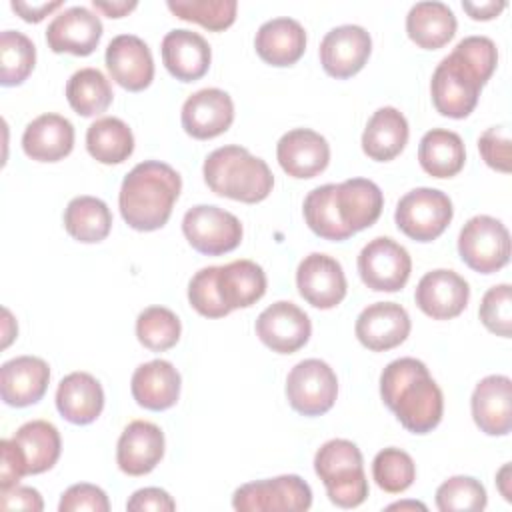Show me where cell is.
I'll return each mask as SVG.
<instances>
[{
	"mask_svg": "<svg viewBox=\"0 0 512 512\" xmlns=\"http://www.w3.org/2000/svg\"><path fill=\"white\" fill-rule=\"evenodd\" d=\"M508 482H510V464H504V466L500 468V472L496 474V484H498L500 494H502L508 502H512V490L508 488Z\"/></svg>",
	"mask_w": 512,
	"mask_h": 512,
	"instance_id": "9f6ffc18",
	"label": "cell"
},
{
	"mask_svg": "<svg viewBox=\"0 0 512 512\" xmlns=\"http://www.w3.org/2000/svg\"><path fill=\"white\" fill-rule=\"evenodd\" d=\"M338 396V378L334 370L318 358L298 362L286 378L288 404L302 416L326 414Z\"/></svg>",
	"mask_w": 512,
	"mask_h": 512,
	"instance_id": "9c48e42d",
	"label": "cell"
},
{
	"mask_svg": "<svg viewBox=\"0 0 512 512\" xmlns=\"http://www.w3.org/2000/svg\"><path fill=\"white\" fill-rule=\"evenodd\" d=\"M486 502V488L472 476H452L436 490V508L440 512H480Z\"/></svg>",
	"mask_w": 512,
	"mask_h": 512,
	"instance_id": "7bdbcfd3",
	"label": "cell"
},
{
	"mask_svg": "<svg viewBox=\"0 0 512 512\" xmlns=\"http://www.w3.org/2000/svg\"><path fill=\"white\" fill-rule=\"evenodd\" d=\"M168 10L188 22H196L212 32L226 30L236 20V0H168Z\"/></svg>",
	"mask_w": 512,
	"mask_h": 512,
	"instance_id": "60d3db41",
	"label": "cell"
},
{
	"mask_svg": "<svg viewBox=\"0 0 512 512\" xmlns=\"http://www.w3.org/2000/svg\"><path fill=\"white\" fill-rule=\"evenodd\" d=\"M64 228L78 242H102L112 228L110 208L96 196H76L64 210Z\"/></svg>",
	"mask_w": 512,
	"mask_h": 512,
	"instance_id": "d590c367",
	"label": "cell"
},
{
	"mask_svg": "<svg viewBox=\"0 0 512 512\" xmlns=\"http://www.w3.org/2000/svg\"><path fill=\"white\" fill-rule=\"evenodd\" d=\"M372 478L384 492L400 494L414 484L416 464L408 452L390 446L374 456Z\"/></svg>",
	"mask_w": 512,
	"mask_h": 512,
	"instance_id": "b9f144b4",
	"label": "cell"
},
{
	"mask_svg": "<svg viewBox=\"0 0 512 512\" xmlns=\"http://www.w3.org/2000/svg\"><path fill=\"white\" fill-rule=\"evenodd\" d=\"M336 210L342 224L352 232L372 226L384 206L382 190L368 178H348L336 184Z\"/></svg>",
	"mask_w": 512,
	"mask_h": 512,
	"instance_id": "83f0119b",
	"label": "cell"
},
{
	"mask_svg": "<svg viewBox=\"0 0 512 512\" xmlns=\"http://www.w3.org/2000/svg\"><path fill=\"white\" fill-rule=\"evenodd\" d=\"M408 134L406 116L394 106H382L370 116L362 132V150L376 162H388L404 150Z\"/></svg>",
	"mask_w": 512,
	"mask_h": 512,
	"instance_id": "f546056e",
	"label": "cell"
},
{
	"mask_svg": "<svg viewBox=\"0 0 512 512\" xmlns=\"http://www.w3.org/2000/svg\"><path fill=\"white\" fill-rule=\"evenodd\" d=\"M412 272L408 250L388 236L370 240L358 254V274L374 292H398Z\"/></svg>",
	"mask_w": 512,
	"mask_h": 512,
	"instance_id": "8fae6325",
	"label": "cell"
},
{
	"mask_svg": "<svg viewBox=\"0 0 512 512\" xmlns=\"http://www.w3.org/2000/svg\"><path fill=\"white\" fill-rule=\"evenodd\" d=\"M482 80L454 52L440 60L430 80L434 108L448 118H466L478 104Z\"/></svg>",
	"mask_w": 512,
	"mask_h": 512,
	"instance_id": "52a82bcc",
	"label": "cell"
},
{
	"mask_svg": "<svg viewBox=\"0 0 512 512\" xmlns=\"http://www.w3.org/2000/svg\"><path fill=\"white\" fill-rule=\"evenodd\" d=\"M106 68L112 80L130 90L140 92L154 78V60L148 44L134 34H118L106 46Z\"/></svg>",
	"mask_w": 512,
	"mask_h": 512,
	"instance_id": "e0dca14e",
	"label": "cell"
},
{
	"mask_svg": "<svg viewBox=\"0 0 512 512\" xmlns=\"http://www.w3.org/2000/svg\"><path fill=\"white\" fill-rule=\"evenodd\" d=\"M92 6L100 12H104L108 18H122L126 16L128 12H132L138 4L132 0V2H126V0H116V2H102V0H92Z\"/></svg>",
	"mask_w": 512,
	"mask_h": 512,
	"instance_id": "11a10c76",
	"label": "cell"
},
{
	"mask_svg": "<svg viewBox=\"0 0 512 512\" xmlns=\"http://www.w3.org/2000/svg\"><path fill=\"white\" fill-rule=\"evenodd\" d=\"M56 408L72 424L94 422L104 408V390L88 372H70L56 388Z\"/></svg>",
	"mask_w": 512,
	"mask_h": 512,
	"instance_id": "f1b7e54d",
	"label": "cell"
},
{
	"mask_svg": "<svg viewBox=\"0 0 512 512\" xmlns=\"http://www.w3.org/2000/svg\"><path fill=\"white\" fill-rule=\"evenodd\" d=\"M36 64V46L34 42L18 32L4 30L0 34V82L2 86L22 84Z\"/></svg>",
	"mask_w": 512,
	"mask_h": 512,
	"instance_id": "f35d334b",
	"label": "cell"
},
{
	"mask_svg": "<svg viewBox=\"0 0 512 512\" xmlns=\"http://www.w3.org/2000/svg\"><path fill=\"white\" fill-rule=\"evenodd\" d=\"M426 510V506L422 502H414V500H408V502H396V504H390L388 510Z\"/></svg>",
	"mask_w": 512,
	"mask_h": 512,
	"instance_id": "6f0895ef",
	"label": "cell"
},
{
	"mask_svg": "<svg viewBox=\"0 0 512 512\" xmlns=\"http://www.w3.org/2000/svg\"><path fill=\"white\" fill-rule=\"evenodd\" d=\"M254 48L266 64L292 66L306 50V30L288 16L266 20L256 32Z\"/></svg>",
	"mask_w": 512,
	"mask_h": 512,
	"instance_id": "4316f807",
	"label": "cell"
},
{
	"mask_svg": "<svg viewBox=\"0 0 512 512\" xmlns=\"http://www.w3.org/2000/svg\"><path fill=\"white\" fill-rule=\"evenodd\" d=\"M0 506L4 510H32L40 512L44 508L42 496L36 488L14 486L10 490H0Z\"/></svg>",
	"mask_w": 512,
	"mask_h": 512,
	"instance_id": "816d5d0a",
	"label": "cell"
},
{
	"mask_svg": "<svg viewBox=\"0 0 512 512\" xmlns=\"http://www.w3.org/2000/svg\"><path fill=\"white\" fill-rule=\"evenodd\" d=\"M280 168L292 178H314L330 162V146L322 134L310 128H294L276 144Z\"/></svg>",
	"mask_w": 512,
	"mask_h": 512,
	"instance_id": "ffe728a7",
	"label": "cell"
},
{
	"mask_svg": "<svg viewBox=\"0 0 512 512\" xmlns=\"http://www.w3.org/2000/svg\"><path fill=\"white\" fill-rule=\"evenodd\" d=\"M182 190L180 174L166 162L144 160L122 180L118 206L124 222L138 232L162 228Z\"/></svg>",
	"mask_w": 512,
	"mask_h": 512,
	"instance_id": "7a4b0ae2",
	"label": "cell"
},
{
	"mask_svg": "<svg viewBox=\"0 0 512 512\" xmlns=\"http://www.w3.org/2000/svg\"><path fill=\"white\" fill-rule=\"evenodd\" d=\"M410 316L396 302H374L356 318V338L372 352H384L400 346L410 334Z\"/></svg>",
	"mask_w": 512,
	"mask_h": 512,
	"instance_id": "d6986e66",
	"label": "cell"
},
{
	"mask_svg": "<svg viewBox=\"0 0 512 512\" xmlns=\"http://www.w3.org/2000/svg\"><path fill=\"white\" fill-rule=\"evenodd\" d=\"M58 510L60 512H82V510L108 512L110 502L102 488L88 484V482H80V484H74L68 490H64Z\"/></svg>",
	"mask_w": 512,
	"mask_h": 512,
	"instance_id": "c3c4849f",
	"label": "cell"
},
{
	"mask_svg": "<svg viewBox=\"0 0 512 512\" xmlns=\"http://www.w3.org/2000/svg\"><path fill=\"white\" fill-rule=\"evenodd\" d=\"M102 20L86 6H70L56 14L46 28V44L52 52L88 56L102 38Z\"/></svg>",
	"mask_w": 512,
	"mask_h": 512,
	"instance_id": "9a60e30c",
	"label": "cell"
},
{
	"mask_svg": "<svg viewBox=\"0 0 512 512\" xmlns=\"http://www.w3.org/2000/svg\"><path fill=\"white\" fill-rule=\"evenodd\" d=\"M86 150L100 164H120L134 152V134L116 116H104L86 130Z\"/></svg>",
	"mask_w": 512,
	"mask_h": 512,
	"instance_id": "e575fe53",
	"label": "cell"
},
{
	"mask_svg": "<svg viewBox=\"0 0 512 512\" xmlns=\"http://www.w3.org/2000/svg\"><path fill=\"white\" fill-rule=\"evenodd\" d=\"M312 334L308 314L294 302L278 300L264 308L256 318V336L264 346L278 354L300 350Z\"/></svg>",
	"mask_w": 512,
	"mask_h": 512,
	"instance_id": "4fadbf2b",
	"label": "cell"
},
{
	"mask_svg": "<svg viewBox=\"0 0 512 512\" xmlns=\"http://www.w3.org/2000/svg\"><path fill=\"white\" fill-rule=\"evenodd\" d=\"M126 510H130V512H148V510L172 512V510H176V502L162 488H140L128 498Z\"/></svg>",
	"mask_w": 512,
	"mask_h": 512,
	"instance_id": "f907efd6",
	"label": "cell"
},
{
	"mask_svg": "<svg viewBox=\"0 0 512 512\" xmlns=\"http://www.w3.org/2000/svg\"><path fill=\"white\" fill-rule=\"evenodd\" d=\"M0 454H2V460H0V490H10L22 480V476L28 474L26 460H24L18 444L12 438L10 440L4 438L0 442Z\"/></svg>",
	"mask_w": 512,
	"mask_h": 512,
	"instance_id": "681fc988",
	"label": "cell"
},
{
	"mask_svg": "<svg viewBox=\"0 0 512 512\" xmlns=\"http://www.w3.org/2000/svg\"><path fill=\"white\" fill-rule=\"evenodd\" d=\"M74 148V126L68 118L48 112L40 114L22 134V150L36 162H58Z\"/></svg>",
	"mask_w": 512,
	"mask_h": 512,
	"instance_id": "484cf974",
	"label": "cell"
},
{
	"mask_svg": "<svg viewBox=\"0 0 512 512\" xmlns=\"http://www.w3.org/2000/svg\"><path fill=\"white\" fill-rule=\"evenodd\" d=\"M164 456V432L148 420L130 422L116 444L118 468L128 476L152 472Z\"/></svg>",
	"mask_w": 512,
	"mask_h": 512,
	"instance_id": "7402d4cb",
	"label": "cell"
},
{
	"mask_svg": "<svg viewBox=\"0 0 512 512\" xmlns=\"http://www.w3.org/2000/svg\"><path fill=\"white\" fill-rule=\"evenodd\" d=\"M160 52L166 70L180 82H194L202 78L212 60V50L206 38L188 28L166 32Z\"/></svg>",
	"mask_w": 512,
	"mask_h": 512,
	"instance_id": "603a6c76",
	"label": "cell"
},
{
	"mask_svg": "<svg viewBox=\"0 0 512 512\" xmlns=\"http://www.w3.org/2000/svg\"><path fill=\"white\" fill-rule=\"evenodd\" d=\"M202 174L214 194L246 204L262 202L274 186L268 164L236 144L212 150L204 160Z\"/></svg>",
	"mask_w": 512,
	"mask_h": 512,
	"instance_id": "3957f363",
	"label": "cell"
},
{
	"mask_svg": "<svg viewBox=\"0 0 512 512\" xmlns=\"http://www.w3.org/2000/svg\"><path fill=\"white\" fill-rule=\"evenodd\" d=\"M216 276H218V266H206L198 270L188 282L190 306L206 318H222L230 314V310L224 306V302L218 296Z\"/></svg>",
	"mask_w": 512,
	"mask_h": 512,
	"instance_id": "f6af8a7d",
	"label": "cell"
},
{
	"mask_svg": "<svg viewBox=\"0 0 512 512\" xmlns=\"http://www.w3.org/2000/svg\"><path fill=\"white\" fill-rule=\"evenodd\" d=\"M418 162L422 170L434 178H452L464 168V142L452 130L432 128L420 140Z\"/></svg>",
	"mask_w": 512,
	"mask_h": 512,
	"instance_id": "d6a6232c",
	"label": "cell"
},
{
	"mask_svg": "<svg viewBox=\"0 0 512 512\" xmlns=\"http://www.w3.org/2000/svg\"><path fill=\"white\" fill-rule=\"evenodd\" d=\"M234 120V102L220 88H202L182 104V128L196 140L224 134Z\"/></svg>",
	"mask_w": 512,
	"mask_h": 512,
	"instance_id": "ac0fdd59",
	"label": "cell"
},
{
	"mask_svg": "<svg viewBox=\"0 0 512 512\" xmlns=\"http://www.w3.org/2000/svg\"><path fill=\"white\" fill-rule=\"evenodd\" d=\"M456 26L452 8L436 0L416 2L406 14L408 38L424 50H438L448 44L456 34Z\"/></svg>",
	"mask_w": 512,
	"mask_h": 512,
	"instance_id": "1f68e13d",
	"label": "cell"
},
{
	"mask_svg": "<svg viewBox=\"0 0 512 512\" xmlns=\"http://www.w3.org/2000/svg\"><path fill=\"white\" fill-rule=\"evenodd\" d=\"M512 144H510V132L504 124L500 126H490L488 130H484L478 138V150L482 160L498 170V172H510L512 168V152H510Z\"/></svg>",
	"mask_w": 512,
	"mask_h": 512,
	"instance_id": "7dc6e473",
	"label": "cell"
},
{
	"mask_svg": "<svg viewBox=\"0 0 512 512\" xmlns=\"http://www.w3.org/2000/svg\"><path fill=\"white\" fill-rule=\"evenodd\" d=\"M182 232L196 252L208 256L232 252L242 240L240 220L232 212L212 204H198L186 210Z\"/></svg>",
	"mask_w": 512,
	"mask_h": 512,
	"instance_id": "ba28073f",
	"label": "cell"
},
{
	"mask_svg": "<svg viewBox=\"0 0 512 512\" xmlns=\"http://www.w3.org/2000/svg\"><path fill=\"white\" fill-rule=\"evenodd\" d=\"M454 216L452 200L436 188H414L406 192L394 212L398 230L416 242L436 240Z\"/></svg>",
	"mask_w": 512,
	"mask_h": 512,
	"instance_id": "8992f818",
	"label": "cell"
},
{
	"mask_svg": "<svg viewBox=\"0 0 512 512\" xmlns=\"http://www.w3.org/2000/svg\"><path fill=\"white\" fill-rule=\"evenodd\" d=\"M62 6L60 0L56 2H42V4H30V2H22V0H12L10 8L26 22H40L44 20V16H48L50 12L58 10Z\"/></svg>",
	"mask_w": 512,
	"mask_h": 512,
	"instance_id": "f5cc1de1",
	"label": "cell"
},
{
	"mask_svg": "<svg viewBox=\"0 0 512 512\" xmlns=\"http://www.w3.org/2000/svg\"><path fill=\"white\" fill-rule=\"evenodd\" d=\"M180 320L166 306H148L136 318V336L138 342L152 350L164 352L180 340Z\"/></svg>",
	"mask_w": 512,
	"mask_h": 512,
	"instance_id": "ab89813d",
	"label": "cell"
},
{
	"mask_svg": "<svg viewBox=\"0 0 512 512\" xmlns=\"http://www.w3.org/2000/svg\"><path fill=\"white\" fill-rule=\"evenodd\" d=\"M462 8L468 12L472 20H492L496 18L504 8V0H486V2H462Z\"/></svg>",
	"mask_w": 512,
	"mask_h": 512,
	"instance_id": "db71d44e",
	"label": "cell"
},
{
	"mask_svg": "<svg viewBox=\"0 0 512 512\" xmlns=\"http://www.w3.org/2000/svg\"><path fill=\"white\" fill-rule=\"evenodd\" d=\"M314 472L322 480L330 502L340 508H356L368 498L362 452L346 438H332L318 448Z\"/></svg>",
	"mask_w": 512,
	"mask_h": 512,
	"instance_id": "277c9868",
	"label": "cell"
},
{
	"mask_svg": "<svg viewBox=\"0 0 512 512\" xmlns=\"http://www.w3.org/2000/svg\"><path fill=\"white\" fill-rule=\"evenodd\" d=\"M232 506L240 512H302L312 506V490L300 476L282 474L276 478L242 484L232 496Z\"/></svg>",
	"mask_w": 512,
	"mask_h": 512,
	"instance_id": "30bf717a",
	"label": "cell"
},
{
	"mask_svg": "<svg viewBox=\"0 0 512 512\" xmlns=\"http://www.w3.org/2000/svg\"><path fill=\"white\" fill-rule=\"evenodd\" d=\"M50 368L38 356H16L0 368V396L8 406L24 408L46 394Z\"/></svg>",
	"mask_w": 512,
	"mask_h": 512,
	"instance_id": "cb8c5ba5",
	"label": "cell"
},
{
	"mask_svg": "<svg viewBox=\"0 0 512 512\" xmlns=\"http://www.w3.org/2000/svg\"><path fill=\"white\" fill-rule=\"evenodd\" d=\"M336 184H324L308 192L304 198V220L308 228L324 238V240H334L342 242L352 236V232L342 224L338 210H336Z\"/></svg>",
	"mask_w": 512,
	"mask_h": 512,
	"instance_id": "74e56055",
	"label": "cell"
},
{
	"mask_svg": "<svg viewBox=\"0 0 512 512\" xmlns=\"http://www.w3.org/2000/svg\"><path fill=\"white\" fill-rule=\"evenodd\" d=\"M12 440L18 444L26 460L28 474H42L50 470L60 458V432L48 420H30L22 424L12 434Z\"/></svg>",
	"mask_w": 512,
	"mask_h": 512,
	"instance_id": "836d02e7",
	"label": "cell"
},
{
	"mask_svg": "<svg viewBox=\"0 0 512 512\" xmlns=\"http://www.w3.org/2000/svg\"><path fill=\"white\" fill-rule=\"evenodd\" d=\"M180 372L172 362L156 358L140 364L130 380V390L138 406L154 412L172 408L180 396Z\"/></svg>",
	"mask_w": 512,
	"mask_h": 512,
	"instance_id": "d4e9b609",
	"label": "cell"
},
{
	"mask_svg": "<svg viewBox=\"0 0 512 512\" xmlns=\"http://www.w3.org/2000/svg\"><path fill=\"white\" fill-rule=\"evenodd\" d=\"M218 296L232 312L256 304L266 292V274L260 264L252 260H232L218 266L216 276Z\"/></svg>",
	"mask_w": 512,
	"mask_h": 512,
	"instance_id": "4dcf8cb0",
	"label": "cell"
},
{
	"mask_svg": "<svg viewBox=\"0 0 512 512\" xmlns=\"http://www.w3.org/2000/svg\"><path fill=\"white\" fill-rule=\"evenodd\" d=\"M476 426L488 436H506L512 428V380L504 374L482 378L470 398Z\"/></svg>",
	"mask_w": 512,
	"mask_h": 512,
	"instance_id": "44dd1931",
	"label": "cell"
},
{
	"mask_svg": "<svg viewBox=\"0 0 512 512\" xmlns=\"http://www.w3.org/2000/svg\"><path fill=\"white\" fill-rule=\"evenodd\" d=\"M452 52L460 56L474 70V74L482 80V84H486L492 72L496 70L498 50L488 36H466L454 46Z\"/></svg>",
	"mask_w": 512,
	"mask_h": 512,
	"instance_id": "bcb514c9",
	"label": "cell"
},
{
	"mask_svg": "<svg viewBox=\"0 0 512 512\" xmlns=\"http://www.w3.org/2000/svg\"><path fill=\"white\" fill-rule=\"evenodd\" d=\"M458 254L462 262L480 274H492L510 260L508 228L494 216H472L458 234Z\"/></svg>",
	"mask_w": 512,
	"mask_h": 512,
	"instance_id": "5b68a950",
	"label": "cell"
},
{
	"mask_svg": "<svg viewBox=\"0 0 512 512\" xmlns=\"http://www.w3.org/2000/svg\"><path fill=\"white\" fill-rule=\"evenodd\" d=\"M370 52V34L358 24H342L324 34L320 42V64L328 76L344 80L364 68Z\"/></svg>",
	"mask_w": 512,
	"mask_h": 512,
	"instance_id": "5bb4252c",
	"label": "cell"
},
{
	"mask_svg": "<svg viewBox=\"0 0 512 512\" xmlns=\"http://www.w3.org/2000/svg\"><path fill=\"white\" fill-rule=\"evenodd\" d=\"M478 316L482 324L496 336L512 334V290L510 284H498L484 292Z\"/></svg>",
	"mask_w": 512,
	"mask_h": 512,
	"instance_id": "ee69618b",
	"label": "cell"
},
{
	"mask_svg": "<svg viewBox=\"0 0 512 512\" xmlns=\"http://www.w3.org/2000/svg\"><path fill=\"white\" fill-rule=\"evenodd\" d=\"M300 296L320 310L338 306L346 296V276L342 264L322 252H312L296 268Z\"/></svg>",
	"mask_w": 512,
	"mask_h": 512,
	"instance_id": "7c38bea8",
	"label": "cell"
},
{
	"mask_svg": "<svg viewBox=\"0 0 512 512\" xmlns=\"http://www.w3.org/2000/svg\"><path fill=\"white\" fill-rule=\"evenodd\" d=\"M470 298L468 282L454 270L426 272L414 292L416 306L434 320H450L464 312Z\"/></svg>",
	"mask_w": 512,
	"mask_h": 512,
	"instance_id": "2e32d148",
	"label": "cell"
},
{
	"mask_svg": "<svg viewBox=\"0 0 512 512\" xmlns=\"http://www.w3.org/2000/svg\"><path fill=\"white\" fill-rule=\"evenodd\" d=\"M66 98L70 108L88 118L108 110L112 104V86L98 68H80L66 82Z\"/></svg>",
	"mask_w": 512,
	"mask_h": 512,
	"instance_id": "8d00e7d4",
	"label": "cell"
},
{
	"mask_svg": "<svg viewBox=\"0 0 512 512\" xmlns=\"http://www.w3.org/2000/svg\"><path fill=\"white\" fill-rule=\"evenodd\" d=\"M380 396L408 432L426 434L442 420L444 396L422 360H392L380 374Z\"/></svg>",
	"mask_w": 512,
	"mask_h": 512,
	"instance_id": "6da1fadb",
	"label": "cell"
}]
</instances>
